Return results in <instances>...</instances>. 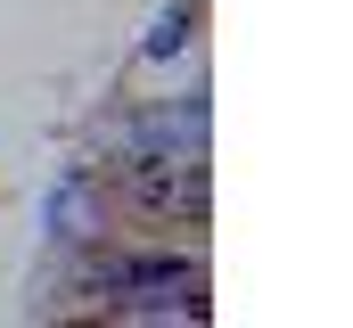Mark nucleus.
Listing matches in <instances>:
<instances>
[{
  "label": "nucleus",
  "instance_id": "nucleus-1",
  "mask_svg": "<svg viewBox=\"0 0 353 328\" xmlns=\"http://www.w3.org/2000/svg\"><path fill=\"white\" fill-rule=\"evenodd\" d=\"M181 41H189V8H165V17H157V33H148V58H173Z\"/></svg>",
  "mask_w": 353,
  "mask_h": 328
}]
</instances>
